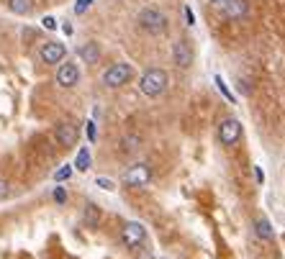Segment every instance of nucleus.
<instances>
[{
  "label": "nucleus",
  "instance_id": "nucleus-1",
  "mask_svg": "<svg viewBox=\"0 0 285 259\" xmlns=\"http://www.w3.org/2000/svg\"><path fill=\"white\" fill-rule=\"evenodd\" d=\"M167 82H170V77H167L165 69L152 67V69H147V72L139 77V90H141V95H147V98H157V95H162V93L167 90Z\"/></svg>",
  "mask_w": 285,
  "mask_h": 259
},
{
  "label": "nucleus",
  "instance_id": "nucleus-2",
  "mask_svg": "<svg viewBox=\"0 0 285 259\" xmlns=\"http://www.w3.org/2000/svg\"><path fill=\"white\" fill-rule=\"evenodd\" d=\"M131 77H134V67L129 64V62H116V64H111L105 72H103V85L105 88H124L126 82H131Z\"/></svg>",
  "mask_w": 285,
  "mask_h": 259
},
{
  "label": "nucleus",
  "instance_id": "nucleus-3",
  "mask_svg": "<svg viewBox=\"0 0 285 259\" xmlns=\"http://www.w3.org/2000/svg\"><path fill=\"white\" fill-rule=\"evenodd\" d=\"M139 26L152 33V36H159V33H165L167 31V16L162 13L159 8H144L139 13Z\"/></svg>",
  "mask_w": 285,
  "mask_h": 259
},
{
  "label": "nucleus",
  "instance_id": "nucleus-4",
  "mask_svg": "<svg viewBox=\"0 0 285 259\" xmlns=\"http://www.w3.org/2000/svg\"><path fill=\"white\" fill-rule=\"evenodd\" d=\"M121 241H124V246L129 249H136L147 241V229L139 224V221H129L124 229H121Z\"/></svg>",
  "mask_w": 285,
  "mask_h": 259
},
{
  "label": "nucleus",
  "instance_id": "nucleus-5",
  "mask_svg": "<svg viewBox=\"0 0 285 259\" xmlns=\"http://www.w3.org/2000/svg\"><path fill=\"white\" fill-rule=\"evenodd\" d=\"M124 182L129 188H147L152 182V167L149 164H134L126 169V175H124Z\"/></svg>",
  "mask_w": 285,
  "mask_h": 259
},
{
  "label": "nucleus",
  "instance_id": "nucleus-6",
  "mask_svg": "<svg viewBox=\"0 0 285 259\" xmlns=\"http://www.w3.org/2000/svg\"><path fill=\"white\" fill-rule=\"evenodd\" d=\"M239 139H241V123L236 118H226L219 126V141L224 146H234V144H239Z\"/></svg>",
  "mask_w": 285,
  "mask_h": 259
},
{
  "label": "nucleus",
  "instance_id": "nucleus-7",
  "mask_svg": "<svg viewBox=\"0 0 285 259\" xmlns=\"http://www.w3.org/2000/svg\"><path fill=\"white\" fill-rule=\"evenodd\" d=\"M77 82H80V69H77V64H72V62L59 64V69H57V85H59V88L69 90V88H75Z\"/></svg>",
  "mask_w": 285,
  "mask_h": 259
},
{
  "label": "nucleus",
  "instance_id": "nucleus-8",
  "mask_svg": "<svg viewBox=\"0 0 285 259\" xmlns=\"http://www.w3.org/2000/svg\"><path fill=\"white\" fill-rule=\"evenodd\" d=\"M172 59L183 69L193 64V49H190V41L188 39H177L175 44H172Z\"/></svg>",
  "mask_w": 285,
  "mask_h": 259
},
{
  "label": "nucleus",
  "instance_id": "nucleus-9",
  "mask_svg": "<svg viewBox=\"0 0 285 259\" xmlns=\"http://www.w3.org/2000/svg\"><path fill=\"white\" fill-rule=\"evenodd\" d=\"M54 136H57V141H59L62 146H75V144H77V139H80V131H77V126H75V123L62 121V123H57Z\"/></svg>",
  "mask_w": 285,
  "mask_h": 259
},
{
  "label": "nucleus",
  "instance_id": "nucleus-10",
  "mask_svg": "<svg viewBox=\"0 0 285 259\" xmlns=\"http://www.w3.org/2000/svg\"><path fill=\"white\" fill-rule=\"evenodd\" d=\"M64 54H67V49H64L62 41H47L42 47V62L44 64H57V62L64 59Z\"/></svg>",
  "mask_w": 285,
  "mask_h": 259
},
{
  "label": "nucleus",
  "instance_id": "nucleus-11",
  "mask_svg": "<svg viewBox=\"0 0 285 259\" xmlns=\"http://www.w3.org/2000/svg\"><path fill=\"white\" fill-rule=\"evenodd\" d=\"M247 11H250L247 0H226V3H224V13L229 18H244V16H247Z\"/></svg>",
  "mask_w": 285,
  "mask_h": 259
},
{
  "label": "nucleus",
  "instance_id": "nucleus-12",
  "mask_svg": "<svg viewBox=\"0 0 285 259\" xmlns=\"http://www.w3.org/2000/svg\"><path fill=\"white\" fill-rule=\"evenodd\" d=\"M80 57H83V62H88V64H95L98 59H100V47L95 44V41H88V44H83L80 47V52H77Z\"/></svg>",
  "mask_w": 285,
  "mask_h": 259
},
{
  "label": "nucleus",
  "instance_id": "nucleus-13",
  "mask_svg": "<svg viewBox=\"0 0 285 259\" xmlns=\"http://www.w3.org/2000/svg\"><path fill=\"white\" fill-rule=\"evenodd\" d=\"M8 8L16 16H28L33 11V0H8Z\"/></svg>",
  "mask_w": 285,
  "mask_h": 259
},
{
  "label": "nucleus",
  "instance_id": "nucleus-14",
  "mask_svg": "<svg viewBox=\"0 0 285 259\" xmlns=\"http://www.w3.org/2000/svg\"><path fill=\"white\" fill-rule=\"evenodd\" d=\"M83 218H85L88 226H98V221H100V210H98L95 203H88V205H85V215H83Z\"/></svg>",
  "mask_w": 285,
  "mask_h": 259
},
{
  "label": "nucleus",
  "instance_id": "nucleus-15",
  "mask_svg": "<svg viewBox=\"0 0 285 259\" xmlns=\"http://www.w3.org/2000/svg\"><path fill=\"white\" fill-rule=\"evenodd\" d=\"M255 234H257L260 239L270 241V239H272V226H270V221H267V218H260V221L255 224Z\"/></svg>",
  "mask_w": 285,
  "mask_h": 259
},
{
  "label": "nucleus",
  "instance_id": "nucleus-16",
  "mask_svg": "<svg viewBox=\"0 0 285 259\" xmlns=\"http://www.w3.org/2000/svg\"><path fill=\"white\" fill-rule=\"evenodd\" d=\"M75 167H77L80 172H88V169H90V152H88V146H83V149H80V152H77Z\"/></svg>",
  "mask_w": 285,
  "mask_h": 259
},
{
  "label": "nucleus",
  "instance_id": "nucleus-17",
  "mask_svg": "<svg viewBox=\"0 0 285 259\" xmlns=\"http://www.w3.org/2000/svg\"><path fill=\"white\" fill-rule=\"evenodd\" d=\"M69 175H72V167L64 164V167H59V169L54 172V180H57V182H64V180H69Z\"/></svg>",
  "mask_w": 285,
  "mask_h": 259
},
{
  "label": "nucleus",
  "instance_id": "nucleus-18",
  "mask_svg": "<svg viewBox=\"0 0 285 259\" xmlns=\"http://www.w3.org/2000/svg\"><path fill=\"white\" fill-rule=\"evenodd\" d=\"M90 6H93V0H77V3H75V13H77V16H83Z\"/></svg>",
  "mask_w": 285,
  "mask_h": 259
},
{
  "label": "nucleus",
  "instance_id": "nucleus-19",
  "mask_svg": "<svg viewBox=\"0 0 285 259\" xmlns=\"http://www.w3.org/2000/svg\"><path fill=\"white\" fill-rule=\"evenodd\" d=\"M136 146H139V139H136V136H126V139H124V146H121V149H124V152H134Z\"/></svg>",
  "mask_w": 285,
  "mask_h": 259
},
{
  "label": "nucleus",
  "instance_id": "nucleus-20",
  "mask_svg": "<svg viewBox=\"0 0 285 259\" xmlns=\"http://www.w3.org/2000/svg\"><path fill=\"white\" fill-rule=\"evenodd\" d=\"M8 195H11V185H8V180L0 177V200H6Z\"/></svg>",
  "mask_w": 285,
  "mask_h": 259
},
{
  "label": "nucleus",
  "instance_id": "nucleus-21",
  "mask_svg": "<svg viewBox=\"0 0 285 259\" xmlns=\"http://www.w3.org/2000/svg\"><path fill=\"white\" fill-rule=\"evenodd\" d=\"M95 185H98V188H103V190H113V188H116V185H113V180H108V177H98V180H95Z\"/></svg>",
  "mask_w": 285,
  "mask_h": 259
},
{
  "label": "nucleus",
  "instance_id": "nucleus-22",
  "mask_svg": "<svg viewBox=\"0 0 285 259\" xmlns=\"http://www.w3.org/2000/svg\"><path fill=\"white\" fill-rule=\"evenodd\" d=\"M54 200H57V203H64V200H67V193H64V188H57V190H54Z\"/></svg>",
  "mask_w": 285,
  "mask_h": 259
},
{
  "label": "nucleus",
  "instance_id": "nucleus-23",
  "mask_svg": "<svg viewBox=\"0 0 285 259\" xmlns=\"http://www.w3.org/2000/svg\"><path fill=\"white\" fill-rule=\"evenodd\" d=\"M95 136H98V131H95V123H93V121H88V139H90V141H95Z\"/></svg>",
  "mask_w": 285,
  "mask_h": 259
},
{
  "label": "nucleus",
  "instance_id": "nucleus-24",
  "mask_svg": "<svg viewBox=\"0 0 285 259\" xmlns=\"http://www.w3.org/2000/svg\"><path fill=\"white\" fill-rule=\"evenodd\" d=\"M185 23H188V26H193V23H195V16H193V11H190V8H185Z\"/></svg>",
  "mask_w": 285,
  "mask_h": 259
},
{
  "label": "nucleus",
  "instance_id": "nucleus-25",
  "mask_svg": "<svg viewBox=\"0 0 285 259\" xmlns=\"http://www.w3.org/2000/svg\"><path fill=\"white\" fill-rule=\"evenodd\" d=\"M44 28H57V21H54L52 16H47V18H44Z\"/></svg>",
  "mask_w": 285,
  "mask_h": 259
},
{
  "label": "nucleus",
  "instance_id": "nucleus-26",
  "mask_svg": "<svg viewBox=\"0 0 285 259\" xmlns=\"http://www.w3.org/2000/svg\"><path fill=\"white\" fill-rule=\"evenodd\" d=\"M136 259H152V251H149V249H144V251H141Z\"/></svg>",
  "mask_w": 285,
  "mask_h": 259
},
{
  "label": "nucleus",
  "instance_id": "nucleus-27",
  "mask_svg": "<svg viewBox=\"0 0 285 259\" xmlns=\"http://www.w3.org/2000/svg\"><path fill=\"white\" fill-rule=\"evenodd\" d=\"M211 3H216V6H224V3H226V0H211Z\"/></svg>",
  "mask_w": 285,
  "mask_h": 259
}]
</instances>
